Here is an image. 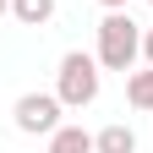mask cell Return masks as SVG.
Returning <instances> with one entry per match:
<instances>
[{"label":"cell","mask_w":153,"mask_h":153,"mask_svg":"<svg viewBox=\"0 0 153 153\" xmlns=\"http://www.w3.org/2000/svg\"><path fill=\"white\" fill-rule=\"evenodd\" d=\"M137 55H142V27L126 11H104V22H99V66L104 71H131Z\"/></svg>","instance_id":"1"},{"label":"cell","mask_w":153,"mask_h":153,"mask_svg":"<svg viewBox=\"0 0 153 153\" xmlns=\"http://www.w3.org/2000/svg\"><path fill=\"white\" fill-rule=\"evenodd\" d=\"M55 93H60L66 109H88L93 99H99V55L71 49L60 60V71H55Z\"/></svg>","instance_id":"2"},{"label":"cell","mask_w":153,"mask_h":153,"mask_svg":"<svg viewBox=\"0 0 153 153\" xmlns=\"http://www.w3.org/2000/svg\"><path fill=\"white\" fill-rule=\"evenodd\" d=\"M60 109H66L60 93H22L16 109H11V120H16V131H27V137H49L55 126H66Z\"/></svg>","instance_id":"3"},{"label":"cell","mask_w":153,"mask_h":153,"mask_svg":"<svg viewBox=\"0 0 153 153\" xmlns=\"http://www.w3.org/2000/svg\"><path fill=\"white\" fill-rule=\"evenodd\" d=\"M93 153H137V131L115 120V126H104L99 137H93Z\"/></svg>","instance_id":"4"},{"label":"cell","mask_w":153,"mask_h":153,"mask_svg":"<svg viewBox=\"0 0 153 153\" xmlns=\"http://www.w3.org/2000/svg\"><path fill=\"white\" fill-rule=\"evenodd\" d=\"M126 104L131 109H153V66L126 71Z\"/></svg>","instance_id":"5"},{"label":"cell","mask_w":153,"mask_h":153,"mask_svg":"<svg viewBox=\"0 0 153 153\" xmlns=\"http://www.w3.org/2000/svg\"><path fill=\"white\" fill-rule=\"evenodd\" d=\"M49 153H93V137L82 126H55L49 131Z\"/></svg>","instance_id":"6"},{"label":"cell","mask_w":153,"mask_h":153,"mask_svg":"<svg viewBox=\"0 0 153 153\" xmlns=\"http://www.w3.org/2000/svg\"><path fill=\"white\" fill-rule=\"evenodd\" d=\"M11 16L22 27H44L49 16H55V0H11Z\"/></svg>","instance_id":"7"},{"label":"cell","mask_w":153,"mask_h":153,"mask_svg":"<svg viewBox=\"0 0 153 153\" xmlns=\"http://www.w3.org/2000/svg\"><path fill=\"white\" fill-rule=\"evenodd\" d=\"M142 55H148V66H153V27L142 33Z\"/></svg>","instance_id":"8"},{"label":"cell","mask_w":153,"mask_h":153,"mask_svg":"<svg viewBox=\"0 0 153 153\" xmlns=\"http://www.w3.org/2000/svg\"><path fill=\"white\" fill-rule=\"evenodd\" d=\"M99 6H104V11H126V0H99Z\"/></svg>","instance_id":"9"},{"label":"cell","mask_w":153,"mask_h":153,"mask_svg":"<svg viewBox=\"0 0 153 153\" xmlns=\"http://www.w3.org/2000/svg\"><path fill=\"white\" fill-rule=\"evenodd\" d=\"M6 11H11V0H0V16H6Z\"/></svg>","instance_id":"10"},{"label":"cell","mask_w":153,"mask_h":153,"mask_svg":"<svg viewBox=\"0 0 153 153\" xmlns=\"http://www.w3.org/2000/svg\"><path fill=\"white\" fill-rule=\"evenodd\" d=\"M148 6H153V0H148Z\"/></svg>","instance_id":"11"}]
</instances>
